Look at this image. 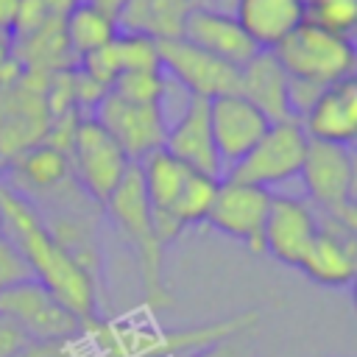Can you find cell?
<instances>
[{
    "label": "cell",
    "mask_w": 357,
    "mask_h": 357,
    "mask_svg": "<svg viewBox=\"0 0 357 357\" xmlns=\"http://www.w3.org/2000/svg\"><path fill=\"white\" fill-rule=\"evenodd\" d=\"M47 75L20 70L0 84V156L11 162L28 148L45 142L50 131Z\"/></svg>",
    "instance_id": "5b68a950"
},
{
    "label": "cell",
    "mask_w": 357,
    "mask_h": 357,
    "mask_svg": "<svg viewBox=\"0 0 357 357\" xmlns=\"http://www.w3.org/2000/svg\"><path fill=\"white\" fill-rule=\"evenodd\" d=\"M190 8V0H128L123 14L117 17V28L151 36L156 42L178 39Z\"/></svg>",
    "instance_id": "7402d4cb"
},
{
    "label": "cell",
    "mask_w": 357,
    "mask_h": 357,
    "mask_svg": "<svg viewBox=\"0 0 357 357\" xmlns=\"http://www.w3.org/2000/svg\"><path fill=\"white\" fill-rule=\"evenodd\" d=\"M318 231L315 209L296 195H271V206L262 229V254H271L282 265L298 268Z\"/></svg>",
    "instance_id": "7c38bea8"
},
{
    "label": "cell",
    "mask_w": 357,
    "mask_h": 357,
    "mask_svg": "<svg viewBox=\"0 0 357 357\" xmlns=\"http://www.w3.org/2000/svg\"><path fill=\"white\" fill-rule=\"evenodd\" d=\"M84 3L95 6L98 11H103L106 17H112V20L117 22V17L123 14V8H126V3H128V0H84Z\"/></svg>",
    "instance_id": "d6a6232c"
},
{
    "label": "cell",
    "mask_w": 357,
    "mask_h": 357,
    "mask_svg": "<svg viewBox=\"0 0 357 357\" xmlns=\"http://www.w3.org/2000/svg\"><path fill=\"white\" fill-rule=\"evenodd\" d=\"M31 340L8 321L0 315V357H22Z\"/></svg>",
    "instance_id": "4dcf8cb0"
},
{
    "label": "cell",
    "mask_w": 357,
    "mask_h": 357,
    "mask_svg": "<svg viewBox=\"0 0 357 357\" xmlns=\"http://www.w3.org/2000/svg\"><path fill=\"white\" fill-rule=\"evenodd\" d=\"M103 212L109 215L112 226L120 231L123 243L131 248V254L137 259L145 304L156 312L170 310L173 293L165 282V243L159 240V234L153 229L151 206H148L137 165H131L126 178L109 195V201L103 204Z\"/></svg>",
    "instance_id": "7a4b0ae2"
},
{
    "label": "cell",
    "mask_w": 357,
    "mask_h": 357,
    "mask_svg": "<svg viewBox=\"0 0 357 357\" xmlns=\"http://www.w3.org/2000/svg\"><path fill=\"white\" fill-rule=\"evenodd\" d=\"M273 53L290 78L318 86L351 78L357 67V47L351 36L324 31L312 22H301Z\"/></svg>",
    "instance_id": "277c9868"
},
{
    "label": "cell",
    "mask_w": 357,
    "mask_h": 357,
    "mask_svg": "<svg viewBox=\"0 0 357 357\" xmlns=\"http://www.w3.org/2000/svg\"><path fill=\"white\" fill-rule=\"evenodd\" d=\"M184 357H251V349H248V340H245V332L240 335H229L206 349H198L192 354H184Z\"/></svg>",
    "instance_id": "f546056e"
},
{
    "label": "cell",
    "mask_w": 357,
    "mask_h": 357,
    "mask_svg": "<svg viewBox=\"0 0 357 357\" xmlns=\"http://www.w3.org/2000/svg\"><path fill=\"white\" fill-rule=\"evenodd\" d=\"M192 6H209V0H190Z\"/></svg>",
    "instance_id": "8d00e7d4"
},
{
    "label": "cell",
    "mask_w": 357,
    "mask_h": 357,
    "mask_svg": "<svg viewBox=\"0 0 357 357\" xmlns=\"http://www.w3.org/2000/svg\"><path fill=\"white\" fill-rule=\"evenodd\" d=\"M6 167H8V162H6V159H3V156H0V181H3V178H6Z\"/></svg>",
    "instance_id": "d590c367"
},
{
    "label": "cell",
    "mask_w": 357,
    "mask_h": 357,
    "mask_svg": "<svg viewBox=\"0 0 357 357\" xmlns=\"http://www.w3.org/2000/svg\"><path fill=\"white\" fill-rule=\"evenodd\" d=\"M56 14H61V11L50 0H22L20 3V11H17V20H14V28H11V39L31 36L47 20H53Z\"/></svg>",
    "instance_id": "83f0119b"
},
{
    "label": "cell",
    "mask_w": 357,
    "mask_h": 357,
    "mask_svg": "<svg viewBox=\"0 0 357 357\" xmlns=\"http://www.w3.org/2000/svg\"><path fill=\"white\" fill-rule=\"evenodd\" d=\"M117 22L112 17H106L103 11H98L95 6L75 0L67 11H64V36L70 50L75 53V59H84L100 47H106L114 36H117Z\"/></svg>",
    "instance_id": "cb8c5ba5"
},
{
    "label": "cell",
    "mask_w": 357,
    "mask_h": 357,
    "mask_svg": "<svg viewBox=\"0 0 357 357\" xmlns=\"http://www.w3.org/2000/svg\"><path fill=\"white\" fill-rule=\"evenodd\" d=\"M229 11L257 50H276L307 20L304 0H231Z\"/></svg>",
    "instance_id": "ffe728a7"
},
{
    "label": "cell",
    "mask_w": 357,
    "mask_h": 357,
    "mask_svg": "<svg viewBox=\"0 0 357 357\" xmlns=\"http://www.w3.org/2000/svg\"><path fill=\"white\" fill-rule=\"evenodd\" d=\"M159 67L170 81L181 84L190 98H220L237 92V67L204 53L187 39H165L159 42Z\"/></svg>",
    "instance_id": "8fae6325"
},
{
    "label": "cell",
    "mask_w": 357,
    "mask_h": 357,
    "mask_svg": "<svg viewBox=\"0 0 357 357\" xmlns=\"http://www.w3.org/2000/svg\"><path fill=\"white\" fill-rule=\"evenodd\" d=\"M14 61L20 64V70L42 73V75L75 70L78 59L64 36V14H56L31 36L14 39Z\"/></svg>",
    "instance_id": "44dd1931"
},
{
    "label": "cell",
    "mask_w": 357,
    "mask_h": 357,
    "mask_svg": "<svg viewBox=\"0 0 357 357\" xmlns=\"http://www.w3.org/2000/svg\"><path fill=\"white\" fill-rule=\"evenodd\" d=\"M0 234H3V215H0Z\"/></svg>",
    "instance_id": "74e56055"
},
{
    "label": "cell",
    "mask_w": 357,
    "mask_h": 357,
    "mask_svg": "<svg viewBox=\"0 0 357 357\" xmlns=\"http://www.w3.org/2000/svg\"><path fill=\"white\" fill-rule=\"evenodd\" d=\"M181 39H187L190 45L201 47L204 53H209L237 70L257 53L251 39L237 25L234 14L215 8V6H192L184 17Z\"/></svg>",
    "instance_id": "e0dca14e"
},
{
    "label": "cell",
    "mask_w": 357,
    "mask_h": 357,
    "mask_svg": "<svg viewBox=\"0 0 357 357\" xmlns=\"http://www.w3.org/2000/svg\"><path fill=\"white\" fill-rule=\"evenodd\" d=\"M73 178L75 176H73L70 153H64L56 145L39 142L8 162L3 181L11 184L20 195H25L31 204H39L53 192H59L61 187H67Z\"/></svg>",
    "instance_id": "ac0fdd59"
},
{
    "label": "cell",
    "mask_w": 357,
    "mask_h": 357,
    "mask_svg": "<svg viewBox=\"0 0 357 357\" xmlns=\"http://www.w3.org/2000/svg\"><path fill=\"white\" fill-rule=\"evenodd\" d=\"M114 50L123 73H148V70H162L159 67V42L142 33H128L117 31L114 36ZM120 73V75H123Z\"/></svg>",
    "instance_id": "484cf974"
},
{
    "label": "cell",
    "mask_w": 357,
    "mask_h": 357,
    "mask_svg": "<svg viewBox=\"0 0 357 357\" xmlns=\"http://www.w3.org/2000/svg\"><path fill=\"white\" fill-rule=\"evenodd\" d=\"M209 126L223 170L237 165L268 131L271 120L237 92L209 100Z\"/></svg>",
    "instance_id": "5bb4252c"
},
{
    "label": "cell",
    "mask_w": 357,
    "mask_h": 357,
    "mask_svg": "<svg viewBox=\"0 0 357 357\" xmlns=\"http://www.w3.org/2000/svg\"><path fill=\"white\" fill-rule=\"evenodd\" d=\"M70 165L75 181L84 187V192L95 204H106L109 195L117 190V184L131 170V159L126 151L89 117L84 114L73 131L70 142Z\"/></svg>",
    "instance_id": "ba28073f"
},
{
    "label": "cell",
    "mask_w": 357,
    "mask_h": 357,
    "mask_svg": "<svg viewBox=\"0 0 357 357\" xmlns=\"http://www.w3.org/2000/svg\"><path fill=\"white\" fill-rule=\"evenodd\" d=\"M271 190L243 184L234 178H220L212 206L206 212V226L215 231L237 240L245 245L251 254L262 257V229H265V215L271 206Z\"/></svg>",
    "instance_id": "30bf717a"
},
{
    "label": "cell",
    "mask_w": 357,
    "mask_h": 357,
    "mask_svg": "<svg viewBox=\"0 0 357 357\" xmlns=\"http://www.w3.org/2000/svg\"><path fill=\"white\" fill-rule=\"evenodd\" d=\"M298 178L307 192L304 201L315 209V215L357 229V204H354L357 170H354L351 148L310 139Z\"/></svg>",
    "instance_id": "3957f363"
},
{
    "label": "cell",
    "mask_w": 357,
    "mask_h": 357,
    "mask_svg": "<svg viewBox=\"0 0 357 357\" xmlns=\"http://www.w3.org/2000/svg\"><path fill=\"white\" fill-rule=\"evenodd\" d=\"M137 170L142 178V190H145L151 215H167L176 195L181 192V187L190 176V167H184L165 148H159V151L148 153L145 159H139Z\"/></svg>",
    "instance_id": "603a6c76"
},
{
    "label": "cell",
    "mask_w": 357,
    "mask_h": 357,
    "mask_svg": "<svg viewBox=\"0 0 357 357\" xmlns=\"http://www.w3.org/2000/svg\"><path fill=\"white\" fill-rule=\"evenodd\" d=\"M237 95L259 109L271 123L290 114V75L279 64L273 50H257L237 73Z\"/></svg>",
    "instance_id": "d6986e66"
},
{
    "label": "cell",
    "mask_w": 357,
    "mask_h": 357,
    "mask_svg": "<svg viewBox=\"0 0 357 357\" xmlns=\"http://www.w3.org/2000/svg\"><path fill=\"white\" fill-rule=\"evenodd\" d=\"M162 148L173 159H178L184 167H190L201 176H209V178H223V165L215 151L212 126H209V100L187 98L178 117L173 123H167Z\"/></svg>",
    "instance_id": "4fadbf2b"
},
{
    "label": "cell",
    "mask_w": 357,
    "mask_h": 357,
    "mask_svg": "<svg viewBox=\"0 0 357 357\" xmlns=\"http://www.w3.org/2000/svg\"><path fill=\"white\" fill-rule=\"evenodd\" d=\"M304 22L340 36H351L357 28V0H304Z\"/></svg>",
    "instance_id": "d4e9b609"
},
{
    "label": "cell",
    "mask_w": 357,
    "mask_h": 357,
    "mask_svg": "<svg viewBox=\"0 0 357 357\" xmlns=\"http://www.w3.org/2000/svg\"><path fill=\"white\" fill-rule=\"evenodd\" d=\"M209 6H215V8H223V11H229L231 0H209Z\"/></svg>",
    "instance_id": "e575fe53"
},
{
    "label": "cell",
    "mask_w": 357,
    "mask_h": 357,
    "mask_svg": "<svg viewBox=\"0 0 357 357\" xmlns=\"http://www.w3.org/2000/svg\"><path fill=\"white\" fill-rule=\"evenodd\" d=\"M89 117L126 151L134 165L165 145L167 117L162 103H137L109 89L95 103Z\"/></svg>",
    "instance_id": "9c48e42d"
},
{
    "label": "cell",
    "mask_w": 357,
    "mask_h": 357,
    "mask_svg": "<svg viewBox=\"0 0 357 357\" xmlns=\"http://www.w3.org/2000/svg\"><path fill=\"white\" fill-rule=\"evenodd\" d=\"M307 139L312 142H329V145H346L357 139V81L343 78L318 92V98L310 103V109L298 117Z\"/></svg>",
    "instance_id": "2e32d148"
},
{
    "label": "cell",
    "mask_w": 357,
    "mask_h": 357,
    "mask_svg": "<svg viewBox=\"0 0 357 357\" xmlns=\"http://www.w3.org/2000/svg\"><path fill=\"white\" fill-rule=\"evenodd\" d=\"M28 279H33V273H31L25 257L6 234H0V293L20 282H28Z\"/></svg>",
    "instance_id": "f1b7e54d"
},
{
    "label": "cell",
    "mask_w": 357,
    "mask_h": 357,
    "mask_svg": "<svg viewBox=\"0 0 357 357\" xmlns=\"http://www.w3.org/2000/svg\"><path fill=\"white\" fill-rule=\"evenodd\" d=\"M167 86H170V78H165L162 70H148V73H123L114 81L112 92L137 103H165Z\"/></svg>",
    "instance_id": "4316f807"
},
{
    "label": "cell",
    "mask_w": 357,
    "mask_h": 357,
    "mask_svg": "<svg viewBox=\"0 0 357 357\" xmlns=\"http://www.w3.org/2000/svg\"><path fill=\"white\" fill-rule=\"evenodd\" d=\"M50 3H53V6H56V8L61 11V14H64V11H67V8H70V6L75 3V0H50Z\"/></svg>",
    "instance_id": "836d02e7"
},
{
    "label": "cell",
    "mask_w": 357,
    "mask_h": 357,
    "mask_svg": "<svg viewBox=\"0 0 357 357\" xmlns=\"http://www.w3.org/2000/svg\"><path fill=\"white\" fill-rule=\"evenodd\" d=\"M307 145H310V139L296 117L271 123L268 131L262 134V139L237 165H231L223 176L243 181V184L262 187V190L279 187L298 176L304 156H307Z\"/></svg>",
    "instance_id": "8992f818"
},
{
    "label": "cell",
    "mask_w": 357,
    "mask_h": 357,
    "mask_svg": "<svg viewBox=\"0 0 357 357\" xmlns=\"http://www.w3.org/2000/svg\"><path fill=\"white\" fill-rule=\"evenodd\" d=\"M0 215H3V234L20 248L33 279L42 287H47L84 324H95L98 282L53 237L39 209L6 181H0Z\"/></svg>",
    "instance_id": "6da1fadb"
},
{
    "label": "cell",
    "mask_w": 357,
    "mask_h": 357,
    "mask_svg": "<svg viewBox=\"0 0 357 357\" xmlns=\"http://www.w3.org/2000/svg\"><path fill=\"white\" fill-rule=\"evenodd\" d=\"M20 3L22 0H0V31L11 33L14 20H17V11H20Z\"/></svg>",
    "instance_id": "1f68e13d"
},
{
    "label": "cell",
    "mask_w": 357,
    "mask_h": 357,
    "mask_svg": "<svg viewBox=\"0 0 357 357\" xmlns=\"http://www.w3.org/2000/svg\"><path fill=\"white\" fill-rule=\"evenodd\" d=\"M0 315L8 318L31 343H61L78 337L89 324L70 312L36 279L20 282L0 293Z\"/></svg>",
    "instance_id": "52a82bcc"
},
{
    "label": "cell",
    "mask_w": 357,
    "mask_h": 357,
    "mask_svg": "<svg viewBox=\"0 0 357 357\" xmlns=\"http://www.w3.org/2000/svg\"><path fill=\"white\" fill-rule=\"evenodd\" d=\"M357 229L318 215V231L298 271L324 287H349L357 276Z\"/></svg>",
    "instance_id": "9a60e30c"
}]
</instances>
